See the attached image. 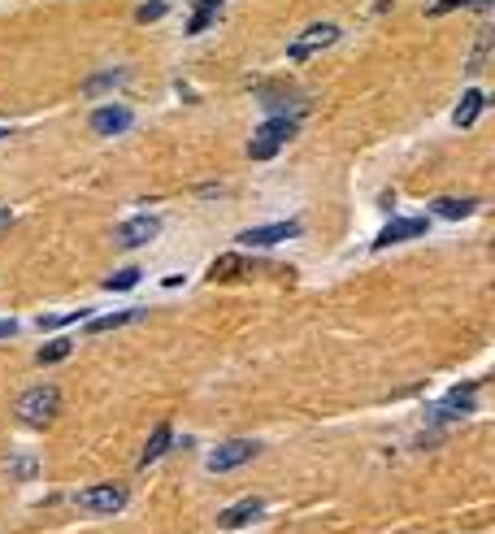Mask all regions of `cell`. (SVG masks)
<instances>
[{
    "label": "cell",
    "instance_id": "1",
    "mask_svg": "<svg viewBox=\"0 0 495 534\" xmlns=\"http://www.w3.org/2000/svg\"><path fill=\"white\" fill-rule=\"evenodd\" d=\"M296 131H300V118H287V114L261 122L257 135H252V143H248V157H252V161L278 157V153H282V143H287V139H296Z\"/></svg>",
    "mask_w": 495,
    "mask_h": 534
},
{
    "label": "cell",
    "instance_id": "7",
    "mask_svg": "<svg viewBox=\"0 0 495 534\" xmlns=\"http://www.w3.org/2000/svg\"><path fill=\"white\" fill-rule=\"evenodd\" d=\"M300 222H270V226H252V231H239V243L243 248H270V243H282V239H296Z\"/></svg>",
    "mask_w": 495,
    "mask_h": 534
},
{
    "label": "cell",
    "instance_id": "8",
    "mask_svg": "<svg viewBox=\"0 0 495 534\" xmlns=\"http://www.w3.org/2000/svg\"><path fill=\"white\" fill-rule=\"evenodd\" d=\"M131 122H135V114L126 104H100L92 114V131L96 135H122V131H131Z\"/></svg>",
    "mask_w": 495,
    "mask_h": 534
},
{
    "label": "cell",
    "instance_id": "9",
    "mask_svg": "<svg viewBox=\"0 0 495 534\" xmlns=\"http://www.w3.org/2000/svg\"><path fill=\"white\" fill-rule=\"evenodd\" d=\"M261 513H265V499H261V495H248V499L231 504L226 513H218V526L222 530H243V526H252Z\"/></svg>",
    "mask_w": 495,
    "mask_h": 534
},
{
    "label": "cell",
    "instance_id": "23",
    "mask_svg": "<svg viewBox=\"0 0 495 534\" xmlns=\"http://www.w3.org/2000/svg\"><path fill=\"white\" fill-rule=\"evenodd\" d=\"M14 331H18V321H14V317H0V339H9Z\"/></svg>",
    "mask_w": 495,
    "mask_h": 534
},
{
    "label": "cell",
    "instance_id": "12",
    "mask_svg": "<svg viewBox=\"0 0 495 534\" xmlns=\"http://www.w3.org/2000/svg\"><path fill=\"white\" fill-rule=\"evenodd\" d=\"M239 274H248V261L239 257V252H226V257H218L209 265V282H231Z\"/></svg>",
    "mask_w": 495,
    "mask_h": 534
},
{
    "label": "cell",
    "instance_id": "5",
    "mask_svg": "<svg viewBox=\"0 0 495 534\" xmlns=\"http://www.w3.org/2000/svg\"><path fill=\"white\" fill-rule=\"evenodd\" d=\"M257 452H261V448L252 443V439H231V443H222V448L209 456L204 465H209V474H231V470H239V465H248Z\"/></svg>",
    "mask_w": 495,
    "mask_h": 534
},
{
    "label": "cell",
    "instance_id": "11",
    "mask_svg": "<svg viewBox=\"0 0 495 534\" xmlns=\"http://www.w3.org/2000/svg\"><path fill=\"white\" fill-rule=\"evenodd\" d=\"M474 404H478V391L470 387V382H465L460 391H452V396H448V400H443V404L435 409V421H439V426H448V421H456V417L474 413Z\"/></svg>",
    "mask_w": 495,
    "mask_h": 534
},
{
    "label": "cell",
    "instance_id": "15",
    "mask_svg": "<svg viewBox=\"0 0 495 534\" xmlns=\"http://www.w3.org/2000/svg\"><path fill=\"white\" fill-rule=\"evenodd\" d=\"M226 0H196V14H192V22H187V35H200V31H209V22H213V14H218Z\"/></svg>",
    "mask_w": 495,
    "mask_h": 534
},
{
    "label": "cell",
    "instance_id": "16",
    "mask_svg": "<svg viewBox=\"0 0 495 534\" xmlns=\"http://www.w3.org/2000/svg\"><path fill=\"white\" fill-rule=\"evenodd\" d=\"M482 104H487V96H482L478 87H470V92L460 96V109H456V126H470V122L482 114Z\"/></svg>",
    "mask_w": 495,
    "mask_h": 534
},
{
    "label": "cell",
    "instance_id": "17",
    "mask_svg": "<svg viewBox=\"0 0 495 534\" xmlns=\"http://www.w3.org/2000/svg\"><path fill=\"white\" fill-rule=\"evenodd\" d=\"M135 309H126V313H114V317H92L87 321V335H104V331H118V326H131L135 321Z\"/></svg>",
    "mask_w": 495,
    "mask_h": 534
},
{
    "label": "cell",
    "instance_id": "4",
    "mask_svg": "<svg viewBox=\"0 0 495 534\" xmlns=\"http://www.w3.org/2000/svg\"><path fill=\"white\" fill-rule=\"evenodd\" d=\"M335 40H339V26H335V22H317V26H309V31H300L296 40L287 44V57H292V61H309L313 53H322V48H331Z\"/></svg>",
    "mask_w": 495,
    "mask_h": 534
},
{
    "label": "cell",
    "instance_id": "21",
    "mask_svg": "<svg viewBox=\"0 0 495 534\" xmlns=\"http://www.w3.org/2000/svg\"><path fill=\"white\" fill-rule=\"evenodd\" d=\"M165 9H170L165 0H148V5H139V9H135V22H144V26H148V22L165 18Z\"/></svg>",
    "mask_w": 495,
    "mask_h": 534
},
{
    "label": "cell",
    "instance_id": "18",
    "mask_svg": "<svg viewBox=\"0 0 495 534\" xmlns=\"http://www.w3.org/2000/svg\"><path fill=\"white\" fill-rule=\"evenodd\" d=\"M122 79H126V70H104V74H96V79L83 83V92L92 96V92H104V87H118Z\"/></svg>",
    "mask_w": 495,
    "mask_h": 534
},
{
    "label": "cell",
    "instance_id": "13",
    "mask_svg": "<svg viewBox=\"0 0 495 534\" xmlns=\"http://www.w3.org/2000/svg\"><path fill=\"white\" fill-rule=\"evenodd\" d=\"M170 439H174V430H170V421H161L157 430H153V439L144 443V456H139V465L148 470L153 460H161V456H165V448H170Z\"/></svg>",
    "mask_w": 495,
    "mask_h": 534
},
{
    "label": "cell",
    "instance_id": "10",
    "mask_svg": "<svg viewBox=\"0 0 495 534\" xmlns=\"http://www.w3.org/2000/svg\"><path fill=\"white\" fill-rule=\"evenodd\" d=\"M426 235V218H391L382 231H378L374 248H391V243H404V239Z\"/></svg>",
    "mask_w": 495,
    "mask_h": 534
},
{
    "label": "cell",
    "instance_id": "6",
    "mask_svg": "<svg viewBox=\"0 0 495 534\" xmlns=\"http://www.w3.org/2000/svg\"><path fill=\"white\" fill-rule=\"evenodd\" d=\"M157 231H161V222L153 218V213H139V218H126L114 231V239H118L122 248H144V243H153L157 239Z\"/></svg>",
    "mask_w": 495,
    "mask_h": 534
},
{
    "label": "cell",
    "instance_id": "2",
    "mask_svg": "<svg viewBox=\"0 0 495 534\" xmlns=\"http://www.w3.org/2000/svg\"><path fill=\"white\" fill-rule=\"evenodd\" d=\"M57 409H61L57 387H31V391L18 396V404H14L18 421H26V426H48V421L57 417Z\"/></svg>",
    "mask_w": 495,
    "mask_h": 534
},
{
    "label": "cell",
    "instance_id": "3",
    "mask_svg": "<svg viewBox=\"0 0 495 534\" xmlns=\"http://www.w3.org/2000/svg\"><path fill=\"white\" fill-rule=\"evenodd\" d=\"M74 509L96 513V517H114L126 509V487H118V482H96L87 491H74Z\"/></svg>",
    "mask_w": 495,
    "mask_h": 534
},
{
    "label": "cell",
    "instance_id": "20",
    "mask_svg": "<svg viewBox=\"0 0 495 534\" xmlns=\"http://www.w3.org/2000/svg\"><path fill=\"white\" fill-rule=\"evenodd\" d=\"M65 356H70V339H53V343H44L40 365H53V361H65Z\"/></svg>",
    "mask_w": 495,
    "mask_h": 534
},
{
    "label": "cell",
    "instance_id": "14",
    "mask_svg": "<svg viewBox=\"0 0 495 534\" xmlns=\"http://www.w3.org/2000/svg\"><path fill=\"white\" fill-rule=\"evenodd\" d=\"M478 209V200L474 196H443V200H435V209H431V213H439V218H448V222H456V218H470V213H474Z\"/></svg>",
    "mask_w": 495,
    "mask_h": 534
},
{
    "label": "cell",
    "instance_id": "22",
    "mask_svg": "<svg viewBox=\"0 0 495 534\" xmlns=\"http://www.w3.org/2000/svg\"><path fill=\"white\" fill-rule=\"evenodd\" d=\"M74 317H87V313H48V317H40L35 326H40V331H61V326H70Z\"/></svg>",
    "mask_w": 495,
    "mask_h": 534
},
{
    "label": "cell",
    "instance_id": "19",
    "mask_svg": "<svg viewBox=\"0 0 495 534\" xmlns=\"http://www.w3.org/2000/svg\"><path fill=\"white\" fill-rule=\"evenodd\" d=\"M135 282H139V270H135V265H126V270H118V274H109V282H104V287H109V292H131Z\"/></svg>",
    "mask_w": 495,
    "mask_h": 534
}]
</instances>
